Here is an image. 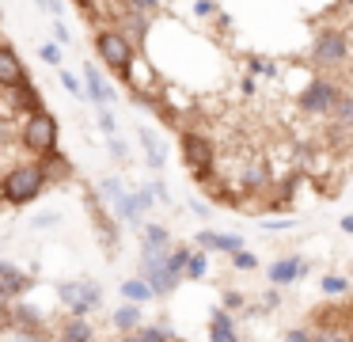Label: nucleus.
<instances>
[{"instance_id":"864d4df0","label":"nucleus","mask_w":353,"mask_h":342,"mask_svg":"<svg viewBox=\"0 0 353 342\" xmlns=\"http://www.w3.org/2000/svg\"><path fill=\"white\" fill-rule=\"evenodd\" d=\"M0 202H4V190H0Z\"/></svg>"},{"instance_id":"5fc2aeb1","label":"nucleus","mask_w":353,"mask_h":342,"mask_svg":"<svg viewBox=\"0 0 353 342\" xmlns=\"http://www.w3.org/2000/svg\"><path fill=\"white\" fill-rule=\"evenodd\" d=\"M175 342H179V339H175Z\"/></svg>"},{"instance_id":"09e8293b","label":"nucleus","mask_w":353,"mask_h":342,"mask_svg":"<svg viewBox=\"0 0 353 342\" xmlns=\"http://www.w3.org/2000/svg\"><path fill=\"white\" fill-rule=\"evenodd\" d=\"M342 232L353 236V213H350V217H342Z\"/></svg>"},{"instance_id":"7c9ffc66","label":"nucleus","mask_w":353,"mask_h":342,"mask_svg":"<svg viewBox=\"0 0 353 342\" xmlns=\"http://www.w3.org/2000/svg\"><path fill=\"white\" fill-rule=\"evenodd\" d=\"M61 88L69 91L72 99H88V88L80 84V76H72V73H61Z\"/></svg>"},{"instance_id":"5701e85b","label":"nucleus","mask_w":353,"mask_h":342,"mask_svg":"<svg viewBox=\"0 0 353 342\" xmlns=\"http://www.w3.org/2000/svg\"><path fill=\"white\" fill-rule=\"evenodd\" d=\"M42 167H46V175H50V182H57V179H69L72 175V164L61 156V152H50V156H42Z\"/></svg>"},{"instance_id":"603ef678","label":"nucleus","mask_w":353,"mask_h":342,"mask_svg":"<svg viewBox=\"0 0 353 342\" xmlns=\"http://www.w3.org/2000/svg\"><path fill=\"white\" fill-rule=\"evenodd\" d=\"M0 23H4V8H0Z\"/></svg>"},{"instance_id":"6e6552de","label":"nucleus","mask_w":353,"mask_h":342,"mask_svg":"<svg viewBox=\"0 0 353 342\" xmlns=\"http://www.w3.org/2000/svg\"><path fill=\"white\" fill-rule=\"evenodd\" d=\"M330 141H353V91H342V99L330 111Z\"/></svg>"},{"instance_id":"f257e3e1","label":"nucleus","mask_w":353,"mask_h":342,"mask_svg":"<svg viewBox=\"0 0 353 342\" xmlns=\"http://www.w3.org/2000/svg\"><path fill=\"white\" fill-rule=\"evenodd\" d=\"M350 53H353V42L345 35V27L338 23H323L312 38V50H307V61H312L319 73H334V68H345L350 65Z\"/></svg>"},{"instance_id":"2f4dec72","label":"nucleus","mask_w":353,"mask_h":342,"mask_svg":"<svg viewBox=\"0 0 353 342\" xmlns=\"http://www.w3.org/2000/svg\"><path fill=\"white\" fill-rule=\"evenodd\" d=\"M99 129H103L107 137L118 133V122H114V111H110V106H99Z\"/></svg>"},{"instance_id":"3c124183","label":"nucleus","mask_w":353,"mask_h":342,"mask_svg":"<svg viewBox=\"0 0 353 342\" xmlns=\"http://www.w3.org/2000/svg\"><path fill=\"white\" fill-rule=\"evenodd\" d=\"M34 4H39V8H42V12H46V0H34Z\"/></svg>"},{"instance_id":"6ab92c4d","label":"nucleus","mask_w":353,"mask_h":342,"mask_svg":"<svg viewBox=\"0 0 353 342\" xmlns=\"http://www.w3.org/2000/svg\"><path fill=\"white\" fill-rule=\"evenodd\" d=\"M137 137H141V144H145V164L152 167V171H160L163 160H168V156H163V141L148 126H137Z\"/></svg>"},{"instance_id":"39448f33","label":"nucleus","mask_w":353,"mask_h":342,"mask_svg":"<svg viewBox=\"0 0 353 342\" xmlns=\"http://www.w3.org/2000/svg\"><path fill=\"white\" fill-rule=\"evenodd\" d=\"M342 91H345V88L334 80V76L319 73V76H312V80L300 88L296 106L307 114V118H330V111H334V103L342 99Z\"/></svg>"},{"instance_id":"a19ab883","label":"nucleus","mask_w":353,"mask_h":342,"mask_svg":"<svg viewBox=\"0 0 353 342\" xmlns=\"http://www.w3.org/2000/svg\"><path fill=\"white\" fill-rule=\"evenodd\" d=\"M148 187H152V194H156V202H163V205H171V194H168V187H163L160 179H152L148 182Z\"/></svg>"},{"instance_id":"4c0bfd02","label":"nucleus","mask_w":353,"mask_h":342,"mask_svg":"<svg viewBox=\"0 0 353 342\" xmlns=\"http://www.w3.org/2000/svg\"><path fill=\"white\" fill-rule=\"evenodd\" d=\"M54 42H61V46H69V42H72V30L65 27L61 19H54Z\"/></svg>"},{"instance_id":"ea45409f","label":"nucleus","mask_w":353,"mask_h":342,"mask_svg":"<svg viewBox=\"0 0 353 342\" xmlns=\"http://www.w3.org/2000/svg\"><path fill=\"white\" fill-rule=\"evenodd\" d=\"M285 342H312V331L307 327H292V331H285Z\"/></svg>"},{"instance_id":"a211bd4d","label":"nucleus","mask_w":353,"mask_h":342,"mask_svg":"<svg viewBox=\"0 0 353 342\" xmlns=\"http://www.w3.org/2000/svg\"><path fill=\"white\" fill-rule=\"evenodd\" d=\"M141 308H145V304H133V301H125L122 308H114V312H110V327H114L118 334H130V331H137V327L145 323V319H141Z\"/></svg>"},{"instance_id":"a878e982","label":"nucleus","mask_w":353,"mask_h":342,"mask_svg":"<svg viewBox=\"0 0 353 342\" xmlns=\"http://www.w3.org/2000/svg\"><path fill=\"white\" fill-rule=\"evenodd\" d=\"M319 289H323V296H345L350 293V278H342V274H323Z\"/></svg>"},{"instance_id":"9b49d317","label":"nucleus","mask_w":353,"mask_h":342,"mask_svg":"<svg viewBox=\"0 0 353 342\" xmlns=\"http://www.w3.org/2000/svg\"><path fill=\"white\" fill-rule=\"evenodd\" d=\"M194 243H201V251H224V255L243 251V236L239 232H213V228H201L194 236Z\"/></svg>"},{"instance_id":"c03bdc74","label":"nucleus","mask_w":353,"mask_h":342,"mask_svg":"<svg viewBox=\"0 0 353 342\" xmlns=\"http://www.w3.org/2000/svg\"><path fill=\"white\" fill-rule=\"evenodd\" d=\"M277 304H281V301H277V285H274V289H270L266 296H262V308H266V312H274Z\"/></svg>"},{"instance_id":"8fccbe9b","label":"nucleus","mask_w":353,"mask_h":342,"mask_svg":"<svg viewBox=\"0 0 353 342\" xmlns=\"http://www.w3.org/2000/svg\"><path fill=\"white\" fill-rule=\"evenodd\" d=\"M12 342H34V334H27V331H16V339Z\"/></svg>"},{"instance_id":"cd10ccee","label":"nucleus","mask_w":353,"mask_h":342,"mask_svg":"<svg viewBox=\"0 0 353 342\" xmlns=\"http://www.w3.org/2000/svg\"><path fill=\"white\" fill-rule=\"evenodd\" d=\"M99 194L107 198L110 205H118V202H122L125 194H130V190L122 187V179H118V175H110V179H103V182H99Z\"/></svg>"},{"instance_id":"e433bc0d","label":"nucleus","mask_w":353,"mask_h":342,"mask_svg":"<svg viewBox=\"0 0 353 342\" xmlns=\"http://www.w3.org/2000/svg\"><path fill=\"white\" fill-rule=\"evenodd\" d=\"M194 15H198V19H209V15H216V4L213 0H194Z\"/></svg>"},{"instance_id":"49530a36","label":"nucleus","mask_w":353,"mask_h":342,"mask_svg":"<svg viewBox=\"0 0 353 342\" xmlns=\"http://www.w3.org/2000/svg\"><path fill=\"white\" fill-rule=\"evenodd\" d=\"M239 88H243V95H254V76H243V84H239Z\"/></svg>"},{"instance_id":"473e14b6","label":"nucleus","mask_w":353,"mask_h":342,"mask_svg":"<svg viewBox=\"0 0 353 342\" xmlns=\"http://www.w3.org/2000/svg\"><path fill=\"white\" fill-rule=\"evenodd\" d=\"M232 266H236V270H254L259 258H254L251 251H236V255H232Z\"/></svg>"},{"instance_id":"4468645a","label":"nucleus","mask_w":353,"mask_h":342,"mask_svg":"<svg viewBox=\"0 0 353 342\" xmlns=\"http://www.w3.org/2000/svg\"><path fill=\"white\" fill-rule=\"evenodd\" d=\"M84 88H88V99H92L95 106L114 103V88H110L107 76L99 73V65H84Z\"/></svg>"},{"instance_id":"1a4fd4ad","label":"nucleus","mask_w":353,"mask_h":342,"mask_svg":"<svg viewBox=\"0 0 353 342\" xmlns=\"http://www.w3.org/2000/svg\"><path fill=\"white\" fill-rule=\"evenodd\" d=\"M307 274V263L300 255H289V258H277V263H270L266 266V278H270V285H292V281H300Z\"/></svg>"},{"instance_id":"9d476101","label":"nucleus","mask_w":353,"mask_h":342,"mask_svg":"<svg viewBox=\"0 0 353 342\" xmlns=\"http://www.w3.org/2000/svg\"><path fill=\"white\" fill-rule=\"evenodd\" d=\"M23 80H27V68H23V61H19L16 46L0 42V88L12 91L16 84H23Z\"/></svg>"},{"instance_id":"f03ea898","label":"nucleus","mask_w":353,"mask_h":342,"mask_svg":"<svg viewBox=\"0 0 353 342\" xmlns=\"http://www.w3.org/2000/svg\"><path fill=\"white\" fill-rule=\"evenodd\" d=\"M95 53L99 61L118 76V80L130 84L133 80V61H137V46L130 42V35L118 27H99L95 30Z\"/></svg>"},{"instance_id":"393cba45","label":"nucleus","mask_w":353,"mask_h":342,"mask_svg":"<svg viewBox=\"0 0 353 342\" xmlns=\"http://www.w3.org/2000/svg\"><path fill=\"white\" fill-rule=\"evenodd\" d=\"M186 263H190V247H175V251L168 255V274H171L175 281H183V278H186Z\"/></svg>"},{"instance_id":"bb28decb","label":"nucleus","mask_w":353,"mask_h":342,"mask_svg":"<svg viewBox=\"0 0 353 342\" xmlns=\"http://www.w3.org/2000/svg\"><path fill=\"white\" fill-rule=\"evenodd\" d=\"M312 342H353V331H345V327H327V323H323L319 331H312Z\"/></svg>"},{"instance_id":"2eb2a0df","label":"nucleus","mask_w":353,"mask_h":342,"mask_svg":"<svg viewBox=\"0 0 353 342\" xmlns=\"http://www.w3.org/2000/svg\"><path fill=\"white\" fill-rule=\"evenodd\" d=\"M209 342H239L236 319L228 308H213L209 312Z\"/></svg>"},{"instance_id":"c756f323","label":"nucleus","mask_w":353,"mask_h":342,"mask_svg":"<svg viewBox=\"0 0 353 342\" xmlns=\"http://www.w3.org/2000/svg\"><path fill=\"white\" fill-rule=\"evenodd\" d=\"M39 61H46V65H61L65 61V53H61V42H42L39 46Z\"/></svg>"},{"instance_id":"c9c22d12","label":"nucleus","mask_w":353,"mask_h":342,"mask_svg":"<svg viewBox=\"0 0 353 342\" xmlns=\"http://www.w3.org/2000/svg\"><path fill=\"white\" fill-rule=\"evenodd\" d=\"M224 308L239 312V308H243V293H239V289H228V293H224Z\"/></svg>"},{"instance_id":"b1692460","label":"nucleus","mask_w":353,"mask_h":342,"mask_svg":"<svg viewBox=\"0 0 353 342\" xmlns=\"http://www.w3.org/2000/svg\"><path fill=\"white\" fill-rule=\"evenodd\" d=\"M243 182H247L251 190L266 187V182H270V167H266V160H251V167L243 171Z\"/></svg>"},{"instance_id":"37998d69","label":"nucleus","mask_w":353,"mask_h":342,"mask_svg":"<svg viewBox=\"0 0 353 342\" xmlns=\"http://www.w3.org/2000/svg\"><path fill=\"white\" fill-rule=\"evenodd\" d=\"M190 209L198 213V217H213V209H209V205L201 202V198H190Z\"/></svg>"},{"instance_id":"aec40b11","label":"nucleus","mask_w":353,"mask_h":342,"mask_svg":"<svg viewBox=\"0 0 353 342\" xmlns=\"http://www.w3.org/2000/svg\"><path fill=\"white\" fill-rule=\"evenodd\" d=\"M57 339H61V342H92L95 331H92V323H88V319L69 316L61 327H57Z\"/></svg>"},{"instance_id":"7ed1b4c3","label":"nucleus","mask_w":353,"mask_h":342,"mask_svg":"<svg viewBox=\"0 0 353 342\" xmlns=\"http://www.w3.org/2000/svg\"><path fill=\"white\" fill-rule=\"evenodd\" d=\"M46 182H50V175H46V167H42V160H23V164H16V167L4 171L0 190H4V202L27 205L46 190Z\"/></svg>"},{"instance_id":"423d86ee","label":"nucleus","mask_w":353,"mask_h":342,"mask_svg":"<svg viewBox=\"0 0 353 342\" xmlns=\"http://www.w3.org/2000/svg\"><path fill=\"white\" fill-rule=\"evenodd\" d=\"M179 149H183V160L194 171V179L213 187L216 182V144L209 141L205 133H198V129H186L183 141H179Z\"/></svg>"},{"instance_id":"72a5a7b5","label":"nucleus","mask_w":353,"mask_h":342,"mask_svg":"<svg viewBox=\"0 0 353 342\" xmlns=\"http://www.w3.org/2000/svg\"><path fill=\"white\" fill-rule=\"evenodd\" d=\"M130 12H141V15H156L160 12V0H130Z\"/></svg>"},{"instance_id":"20e7f679","label":"nucleus","mask_w":353,"mask_h":342,"mask_svg":"<svg viewBox=\"0 0 353 342\" xmlns=\"http://www.w3.org/2000/svg\"><path fill=\"white\" fill-rule=\"evenodd\" d=\"M57 133H61V126H57V114L54 111H34L23 118V126H19V144H23L31 156H50V152L57 149Z\"/></svg>"},{"instance_id":"4be33fe9","label":"nucleus","mask_w":353,"mask_h":342,"mask_svg":"<svg viewBox=\"0 0 353 342\" xmlns=\"http://www.w3.org/2000/svg\"><path fill=\"white\" fill-rule=\"evenodd\" d=\"M12 319H16V323H19V331H27V334H34L42 323H46V319H42V312L27 308V304H16V308H12Z\"/></svg>"},{"instance_id":"412c9836","label":"nucleus","mask_w":353,"mask_h":342,"mask_svg":"<svg viewBox=\"0 0 353 342\" xmlns=\"http://www.w3.org/2000/svg\"><path fill=\"white\" fill-rule=\"evenodd\" d=\"M122 296L133 304H148V301H156V289L145 278H130V281H122Z\"/></svg>"},{"instance_id":"a18cd8bd","label":"nucleus","mask_w":353,"mask_h":342,"mask_svg":"<svg viewBox=\"0 0 353 342\" xmlns=\"http://www.w3.org/2000/svg\"><path fill=\"white\" fill-rule=\"evenodd\" d=\"M46 12H54V15H57V19H61V12H65V4H61V0H46Z\"/></svg>"},{"instance_id":"de8ad7c7","label":"nucleus","mask_w":353,"mask_h":342,"mask_svg":"<svg viewBox=\"0 0 353 342\" xmlns=\"http://www.w3.org/2000/svg\"><path fill=\"white\" fill-rule=\"evenodd\" d=\"M118 342H145V334H141V331H130V334H122Z\"/></svg>"},{"instance_id":"c85d7f7f","label":"nucleus","mask_w":353,"mask_h":342,"mask_svg":"<svg viewBox=\"0 0 353 342\" xmlns=\"http://www.w3.org/2000/svg\"><path fill=\"white\" fill-rule=\"evenodd\" d=\"M209 274V258H205V251H190V263H186V278L190 281H201Z\"/></svg>"},{"instance_id":"f704fd0d","label":"nucleus","mask_w":353,"mask_h":342,"mask_svg":"<svg viewBox=\"0 0 353 342\" xmlns=\"http://www.w3.org/2000/svg\"><path fill=\"white\" fill-rule=\"evenodd\" d=\"M107 144H110V156H114V160H130V149H125V141H122V137H107Z\"/></svg>"},{"instance_id":"79ce46f5","label":"nucleus","mask_w":353,"mask_h":342,"mask_svg":"<svg viewBox=\"0 0 353 342\" xmlns=\"http://www.w3.org/2000/svg\"><path fill=\"white\" fill-rule=\"evenodd\" d=\"M72 4H77L80 12L88 15V19H99V12H95V0H72Z\"/></svg>"},{"instance_id":"ddd939ff","label":"nucleus","mask_w":353,"mask_h":342,"mask_svg":"<svg viewBox=\"0 0 353 342\" xmlns=\"http://www.w3.org/2000/svg\"><path fill=\"white\" fill-rule=\"evenodd\" d=\"M8 95H12V106H16L23 118H27V114H34V111H46V103H42V91H39V84H34L31 76H27L23 84H16Z\"/></svg>"},{"instance_id":"f3484780","label":"nucleus","mask_w":353,"mask_h":342,"mask_svg":"<svg viewBox=\"0 0 353 342\" xmlns=\"http://www.w3.org/2000/svg\"><path fill=\"white\" fill-rule=\"evenodd\" d=\"M118 30H125L130 42L137 46V42H145L148 30H152V15H141V12H130V8H125V12L118 15Z\"/></svg>"},{"instance_id":"f8f14e48","label":"nucleus","mask_w":353,"mask_h":342,"mask_svg":"<svg viewBox=\"0 0 353 342\" xmlns=\"http://www.w3.org/2000/svg\"><path fill=\"white\" fill-rule=\"evenodd\" d=\"M27 289H31V278L16 263H0V296L4 301H19Z\"/></svg>"},{"instance_id":"dca6fc26","label":"nucleus","mask_w":353,"mask_h":342,"mask_svg":"<svg viewBox=\"0 0 353 342\" xmlns=\"http://www.w3.org/2000/svg\"><path fill=\"white\" fill-rule=\"evenodd\" d=\"M171 251V232L163 225H145L141 228V255H168Z\"/></svg>"},{"instance_id":"58836bf2","label":"nucleus","mask_w":353,"mask_h":342,"mask_svg":"<svg viewBox=\"0 0 353 342\" xmlns=\"http://www.w3.org/2000/svg\"><path fill=\"white\" fill-rule=\"evenodd\" d=\"M292 225H296L292 217H285V220H262V228H266V232H289Z\"/></svg>"},{"instance_id":"0eeeda50","label":"nucleus","mask_w":353,"mask_h":342,"mask_svg":"<svg viewBox=\"0 0 353 342\" xmlns=\"http://www.w3.org/2000/svg\"><path fill=\"white\" fill-rule=\"evenodd\" d=\"M57 296H61V304L69 308V316H80V319H88L95 308H103V285L92 278L61 281V285H57Z\"/></svg>"}]
</instances>
